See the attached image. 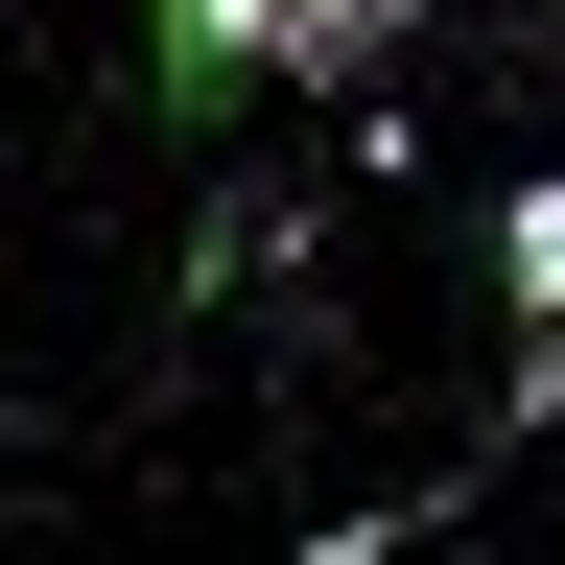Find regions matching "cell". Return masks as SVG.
Listing matches in <instances>:
<instances>
[{
	"label": "cell",
	"mask_w": 565,
	"mask_h": 565,
	"mask_svg": "<svg viewBox=\"0 0 565 565\" xmlns=\"http://www.w3.org/2000/svg\"><path fill=\"white\" fill-rule=\"evenodd\" d=\"M401 24H424V0H282V71H377Z\"/></svg>",
	"instance_id": "cell-3"
},
{
	"label": "cell",
	"mask_w": 565,
	"mask_h": 565,
	"mask_svg": "<svg viewBox=\"0 0 565 565\" xmlns=\"http://www.w3.org/2000/svg\"><path fill=\"white\" fill-rule=\"evenodd\" d=\"M494 307L565 330V189H494Z\"/></svg>",
	"instance_id": "cell-2"
},
{
	"label": "cell",
	"mask_w": 565,
	"mask_h": 565,
	"mask_svg": "<svg viewBox=\"0 0 565 565\" xmlns=\"http://www.w3.org/2000/svg\"><path fill=\"white\" fill-rule=\"evenodd\" d=\"M166 24V95H236V71H282V0H141Z\"/></svg>",
	"instance_id": "cell-1"
}]
</instances>
